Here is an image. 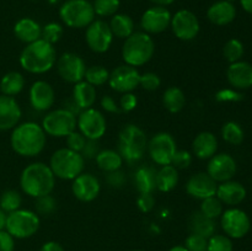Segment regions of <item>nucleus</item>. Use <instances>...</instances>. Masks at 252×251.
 I'll return each mask as SVG.
<instances>
[{
	"label": "nucleus",
	"mask_w": 252,
	"mask_h": 251,
	"mask_svg": "<svg viewBox=\"0 0 252 251\" xmlns=\"http://www.w3.org/2000/svg\"><path fill=\"white\" fill-rule=\"evenodd\" d=\"M12 150L22 157H38L47 144V134L37 122L19 123L10 135Z\"/></svg>",
	"instance_id": "1"
},
{
	"label": "nucleus",
	"mask_w": 252,
	"mask_h": 251,
	"mask_svg": "<svg viewBox=\"0 0 252 251\" xmlns=\"http://www.w3.org/2000/svg\"><path fill=\"white\" fill-rule=\"evenodd\" d=\"M57 49L54 44L39 38L26 44L19 57V63L25 71L34 75L48 73L56 66Z\"/></svg>",
	"instance_id": "2"
},
{
	"label": "nucleus",
	"mask_w": 252,
	"mask_h": 251,
	"mask_svg": "<svg viewBox=\"0 0 252 251\" xmlns=\"http://www.w3.org/2000/svg\"><path fill=\"white\" fill-rule=\"evenodd\" d=\"M56 176L51 167L42 161L27 165L20 175V187L22 192L32 198L52 194L56 187Z\"/></svg>",
	"instance_id": "3"
},
{
	"label": "nucleus",
	"mask_w": 252,
	"mask_h": 251,
	"mask_svg": "<svg viewBox=\"0 0 252 251\" xmlns=\"http://www.w3.org/2000/svg\"><path fill=\"white\" fill-rule=\"evenodd\" d=\"M155 53V42L150 34L134 31L125 39L122 46V59L125 64L138 68L149 63Z\"/></svg>",
	"instance_id": "4"
},
{
	"label": "nucleus",
	"mask_w": 252,
	"mask_h": 251,
	"mask_svg": "<svg viewBox=\"0 0 252 251\" xmlns=\"http://www.w3.org/2000/svg\"><path fill=\"white\" fill-rule=\"evenodd\" d=\"M148 148V138L144 130L137 125H126L118 134V150L128 164H135L144 157Z\"/></svg>",
	"instance_id": "5"
},
{
	"label": "nucleus",
	"mask_w": 252,
	"mask_h": 251,
	"mask_svg": "<svg viewBox=\"0 0 252 251\" xmlns=\"http://www.w3.org/2000/svg\"><path fill=\"white\" fill-rule=\"evenodd\" d=\"M48 166L51 167L56 179L73 181L85 170V159L81 153L74 152L65 147L57 149L51 155Z\"/></svg>",
	"instance_id": "6"
},
{
	"label": "nucleus",
	"mask_w": 252,
	"mask_h": 251,
	"mask_svg": "<svg viewBox=\"0 0 252 251\" xmlns=\"http://www.w3.org/2000/svg\"><path fill=\"white\" fill-rule=\"evenodd\" d=\"M95 16L93 4L88 0H66L59 9V17L70 29H86Z\"/></svg>",
	"instance_id": "7"
},
{
	"label": "nucleus",
	"mask_w": 252,
	"mask_h": 251,
	"mask_svg": "<svg viewBox=\"0 0 252 251\" xmlns=\"http://www.w3.org/2000/svg\"><path fill=\"white\" fill-rule=\"evenodd\" d=\"M41 226V218L34 211L17 209L7 214L5 230L14 239H29L37 234Z\"/></svg>",
	"instance_id": "8"
},
{
	"label": "nucleus",
	"mask_w": 252,
	"mask_h": 251,
	"mask_svg": "<svg viewBox=\"0 0 252 251\" xmlns=\"http://www.w3.org/2000/svg\"><path fill=\"white\" fill-rule=\"evenodd\" d=\"M41 126L49 137L65 138L76 129V115L65 107L48 111Z\"/></svg>",
	"instance_id": "9"
},
{
	"label": "nucleus",
	"mask_w": 252,
	"mask_h": 251,
	"mask_svg": "<svg viewBox=\"0 0 252 251\" xmlns=\"http://www.w3.org/2000/svg\"><path fill=\"white\" fill-rule=\"evenodd\" d=\"M176 150V140L169 132H159L148 140V154L152 161L159 166L171 164Z\"/></svg>",
	"instance_id": "10"
},
{
	"label": "nucleus",
	"mask_w": 252,
	"mask_h": 251,
	"mask_svg": "<svg viewBox=\"0 0 252 251\" xmlns=\"http://www.w3.org/2000/svg\"><path fill=\"white\" fill-rule=\"evenodd\" d=\"M76 128L86 139L100 140L107 130V121L101 111L91 107L76 116Z\"/></svg>",
	"instance_id": "11"
},
{
	"label": "nucleus",
	"mask_w": 252,
	"mask_h": 251,
	"mask_svg": "<svg viewBox=\"0 0 252 251\" xmlns=\"http://www.w3.org/2000/svg\"><path fill=\"white\" fill-rule=\"evenodd\" d=\"M57 71L62 80L68 84H76L84 80L86 71V63L84 58L74 52H64L57 58Z\"/></svg>",
	"instance_id": "12"
},
{
	"label": "nucleus",
	"mask_w": 252,
	"mask_h": 251,
	"mask_svg": "<svg viewBox=\"0 0 252 251\" xmlns=\"http://www.w3.org/2000/svg\"><path fill=\"white\" fill-rule=\"evenodd\" d=\"M113 33L110 25L103 20H94L85 31V42L91 52L97 54L110 51L113 43Z\"/></svg>",
	"instance_id": "13"
},
{
	"label": "nucleus",
	"mask_w": 252,
	"mask_h": 251,
	"mask_svg": "<svg viewBox=\"0 0 252 251\" xmlns=\"http://www.w3.org/2000/svg\"><path fill=\"white\" fill-rule=\"evenodd\" d=\"M220 225L226 236L230 239H241L250 231L251 220L245 211L230 207L220 216Z\"/></svg>",
	"instance_id": "14"
},
{
	"label": "nucleus",
	"mask_w": 252,
	"mask_h": 251,
	"mask_svg": "<svg viewBox=\"0 0 252 251\" xmlns=\"http://www.w3.org/2000/svg\"><path fill=\"white\" fill-rule=\"evenodd\" d=\"M140 73L138 68L128 64H121L110 71L108 85L113 91L120 94L133 93L139 88Z\"/></svg>",
	"instance_id": "15"
},
{
	"label": "nucleus",
	"mask_w": 252,
	"mask_h": 251,
	"mask_svg": "<svg viewBox=\"0 0 252 251\" xmlns=\"http://www.w3.org/2000/svg\"><path fill=\"white\" fill-rule=\"evenodd\" d=\"M170 27H171L175 37L184 42H189L196 38L201 30L198 17L191 10L187 9L179 10L171 17Z\"/></svg>",
	"instance_id": "16"
},
{
	"label": "nucleus",
	"mask_w": 252,
	"mask_h": 251,
	"mask_svg": "<svg viewBox=\"0 0 252 251\" xmlns=\"http://www.w3.org/2000/svg\"><path fill=\"white\" fill-rule=\"evenodd\" d=\"M171 12L165 6H155L149 7L145 10L144 14L140 19V27L143 32L148 34H159L166 31L171 24Z\"/></svg>",
	"instance_id": "17"
},
{
	"label": "nucleus",
	"mask_w": 252,
	"mask_h": 251,
	"mask_svg": "<svg viewBox=\"0 0 252 251\" xmlns=\"http://www.w3.org/2000/svg\"><path fill=\"white\" fill-rule=\"evenodd\" d=\"M236 170H238V165H236L235 159L231 157L228 153H217L216 155L208 160V165H207V174L217 182L229 181L233 180L235 176Z\"/></svg>",
	"instance_id": "18"
},
{
	"label": "nucleus",
	"mask_w": 252,
	"mask_h": 251,
	"mask_svg": "<svg viewBox=\"0 0 252 251\" xmlns=\"http://www.w3.org/2000/svg\"><path fill=\"white\" fill-rule=\"evenodd\" d=\"M100 192V180L90 172L84 171L71 181V193L80 202L90 203L97 198Z\"/></svg>",
	"instance_id": "19"
},
{
	"label": "nucleus",
	"mask_w": 252,
	"mask_h": 251,
	"mask_svg": "<svg viewBox=\"0 0 252 251\" xmlns=\"http://www.w3.org/2000/svg\"><path fill=\"white\" fill-rule=\"evenodd\" d=\"M31 107L38 112H48L56 102V91L46 80H36L29 90Z\"/></svg>",
	"instance_id": "20"
},
{
	"label": "nucleus",
	"mask_w": 252,
	"mask_h": 251,
	"mask_svg": "<svg viewBox=\"0 0 252 251\" xmlns=\"http://www.w3.org/2000/svg\"><path fill=\"white\" fill-rule=\"evenodd\" d=\"M218 184L207 172L201 171L192 175L186 182V193L192 198L202 201L208 197L216 196Z\"/></svg>",
	"instance_id": "21"
},
{
	"label": "nucleus",
	"mask_w": 252,
	"mask_h": 251,
	"mask_svg": "<svg viewBox=\"0 0 252 251\" xmlns=\"http://www.w3.org/2000/svg\"><path fill=\"white\" fill-rule=\"evenodd\" d=\"M22 111L15 97L0 95V130H12L20 123Z\"/></svg>",
	"instance_id": "22"
},
{
	"label": "nucleus",
	"mask_w": 252,
	"mask_h": 251,
	"mask_svg": "<svg viewBox=\"0 0 252 251\" xmlns=\"http://www.w3.org/2000/svg\"><path fill=\"white\" fill-rule=\"evenodd\" d=\"M226 79L231 88L239 91L252 88V64L244 61L231 63L226 70Z\"/></svg>",
	"instance_id": "23"
},
{
	"label": "nucleus",
	"mask_w": 252,
	"mask_h": 251,
	"mask_svg": "<svg viewBox=\"0 0 252 251\" xmlns=\"http://www.w3.org/2000/svg\"><path fill=\"white\" fill-rule=\"evenodd\" d=\"M218 152V138L209 130L199 132L192 142V154L201 160H209Z\"/></svg>",
	"instance_id": "24"
},
{
	"label": "nucleus",
	"mask_w": 252,
	"mask_h": 251,
	"mask_svg": "<svg viewBox=\"0 0 252 251\" xmlns=\"http://www.w3.org/2000/svg\"><path fill=\"white\" fill-rule=\"evenodd\" d=\"M216 196L223 204L229 207H236L246 198V188L243 184L234 180L220 182L217 187Z\"/></svg>",
	"instance_id": "25"
},
{
	"label": "nucleus",
	"mask_w": 252,
	"mask_h": 251,
	"mask_svg": "<svg viewBox=\"0 0 252 251\" xmlns=\"http://www.w3.org/2000/svg\"><path fill=\"white\" fill-rule=\"evenodd\" d=\"M207 17L216 26H226L235 20L236 9L233 2L220 0L209 6Z\"/></svg>",
	"instance_id": "26"
},
{
	"label": "nucleus",
	"mask_w": 252,
	"mask_h": 251,
	"mask_svg": "<svg viewBox=\"0 0 252 251\" xmlns=\"http://www.w3.org/2000/svg\"><path fill=\"white\" fill-rule=\"evenodd\" d=\"M97 98V91L95 86L89 84L88 81L81 80L79 83L74 84L73 91H71V100L78 106L80 112L83 110L94 107Z\"/></svg>",
	"instance_id": "27"
},
{
	"label": "nucleus",
	"mask_w": 252,
	"mask_h": 251,
	"mask_svg": "<svg viewBox=\"0 0 252 251\" xmlns=\"http://www.w3.org/2000/svg\"><path fill=\"white\" fill-rule=\"evenodd\" d=\"M14 34L22 43H32L42 37V26L31 17H22L15 24Z\"/></svg>",
	"instance_id": "28"
},
{
	"label": "nucleus",
	"mask_w": 252,
	"mask_h": 251,
	"mask_svg": "<svg viewBox=\"0 0 252 251\" xmlns=\"http://www.w3.org/2000/svg\"><path fill=\"white\" fill-rule=\"evenodd\" d=\"M157 170L149 165H142L134 172V185L139 193H154L157 189Z\"/></svg>",
	"instance_id": "29"
},
{
	"label": "nucleus",
	"mask_w": 252,
	"mask_h": 251,
	"mask_svg": "<svg viewBox=\"0 0 252 251\" xmlns=\"http://www.w3.org/2000/svg\"><path fill=\"white\" fill-rule=\"evenodd\" d=\"M180 181L179 170L176 167L170 165H164L160 166L159 170H157V177H155V182H157V189L160 192H171L172 189L176 188Z\"/></svg>",
	"instance_id": "30"
},
{
	"label": "nucleus",
	"mask_w": 252,
	"mask_h": 251,
	"mask_svg": "<svg viewBox=\"0 0 252 251\" xmlns=\"http://www.w3.org/2000/svg\"><path fill=\"white\" fill-rule=\"evenodd\" d=\"M189 228L192 234L209 239L213 234H216V221L202 214L199 211H196L189 217Z\"/></svg>",
	"instance_id": "31"
},
{
	"label": "nucleus",
	"mask_w": 252,
	"mask_h": 251,
	"mask_svg": "<svg viewBox=\"0 0 252 251\" xmlns=\"http://www.w3.org/2000/svg\"><path fill=\"white\" fill-rule=\"evenodd\" d=\"M95 161L98 169L105 172V174H107V172L122 169L125 160H123V157H121L117 150L103 149L100 150L98 154L96 155Z\"/></svg>",
	"instance_id": "32"
},
{
	"label": "nucleus",
	"mask_w": 252,
	"mask_h": 251,
	"mask_svg": "<svg viewBox=\"0 0 252 251\" xmlns=\"http://www.w3.org/2000/svg\"><path fill=\"white\" fill-rule=\"evenodd\" d=\"M25 85H26V80L20 71H9L0 80V91H1V95L15 97L22 93Z\"/></svg>",
	"instance_id": "33"
},
{
	"label": "nucleus",
	"mask_w": 252,
	"mask_h": 251,
	"mask_svg": "<svg viewBox=\"0 0 252 251\" xmlns=\"http://www.w3.org/2000/svg\"><path fill=\"white\" fill-rule=\"evenodd\" d=\"M162 105L170 113H179L186 106V95L179 86H169L162 94Z\"/></svg>",
	"instance_id": "34"
},
{
	"label": "nucleus",
	"mask_w": 252,
	"mask_h": 251,
	"mask_svg": "<svg viewBox=\"0 0 252 251\" xmlns=\"http://www.w3.org/2000/svg\"><path fill=\"white\" fill-rule=\"evenodd\" d=\"M110 29L112 31L113 37L126 39L134 32V21L129 15L116 14L113 15L110 21Z\"/></svg>",
	"instance_id": "35"
},
{
	"label": "nucleus",
	"mask_w": 252,
	"mask_h": 251,
	"mask_svg": "<svg viewBox=\"0 0 252 251\" xmlns=\"http://www.w3.org/2000/svg\"><path fill=\"white\" fill-rule=\"evenodd\" d=\"M221 137L228 144L240 145L244 142L245 133L243 127L235 121H229L221 127Z\"/></svg>",
	"instance_id": "36"
},
{
	"label": "nucleus",
	"mask_w": 252,
	"mask_h": 251,
	"mask_svg": "<svg viewBox=\"0 0 252 251\" xmlns=\"http://www.w3.org/2000/svg\"><path fill=\"white\" fill-rule=\"evenodd\" d=\"M108 78H110V70L106 66L95 64V65H90L86 68L84 80L97 88V86H103L105 84H107Z\"/></svg>",
	"instance_id": "37"
},
{
	"label": "nucleus",
	"mask_w": 252,
	"mask_h": 251,
	"mask_svg": "<svg viewBox=\"0 0 252 251\" xmlns=\"http://www.w3.org/2000/svg\"><path fill=\"white\" fill-rule=\"evenodd\" d=\"M224 204L221 203L220 199L217 196L208 197V198H204L201 201V206H199V212L202 214H204L208 218L216 220L217 218H220V216L223 214Z\"/></svg>",
	"instance_id": "38"
},
{
	"label": "nucleus",
	"mask_w": 252,
	"mask_h": 251,
	"mask_svg": "<svg viewBox=\"0 0 252 251\" xmlns=\"http://www.w3.org/2000/svg\"><path fill=\"white\" fill-rule=\"evenodd\" d=\"M22 197L16 189H6L0 196V208L7 214L21 208Z\"/></svg>",
	"instance_id": "39"
},
{
	"label": "nucleus",
	"mask_w": 252,
	"mask_h": 251,
	"mask_svg": "<svg viewBox=\"0 0 252 251\" xmlns=\"http://www.w3.org/2000/svg\"><path fill=\"white\" fill-rule=\"evenodd\" d=\"M244 52H245V48H244L243 42L238 38L229 39V41L225 42L223 47V57L230 64L241 61Z\"/></svg>",
	"instance_id": "40"
},
{
	"label": "nucleus",
	"mask_w": 252,
	"mask_h": 251,
	"mask_svg": "<svg viewBox=\"0 0 252 251\" xmlns=\"http://www.w3.org/2000/svg\"><path fill=\"white\" fill-rule=\"evenodd\" d=\"M34 212L38 214L39 217H47L53 214L54 212L58 208V203H57V199L54 198L52 194H46V196L38 197V198H34Z\"/></svg>",
	"instance_id": "41"
},
{
	"label": "nucleus",
	"mask_w": 252,
	"mask_h": 251,
	"mask_svg": "<svg viewBox=\"0 0 252 251\" xmlns=\"http://www.w3.org/2000/svg\"><path fill=\"white\" fill-rule=\"evenodd\" d=\"M120 0H95L93 4L95 15L101 17L113 16L120 9Z\"/></svg>",
	"instance_id": "42"
},
{
	"label": "nucleus",
	"mask_w": 252,
	"mask_h": 251,
	"mask_svg": "<svg viewBox=\"0 0 252 251\" xmlns=\"http://www.w3.org/2000/svg\"><path fill=\"white\" fill-rule=\"evenodd\" d=\"M207 251H234V244L225 234H213L208 239Z\"/></svg>",
	"instance_id": "43"
},
{
	"label": "nucleus",
	"mask_w": 252,
	"mask_h": 251,
	"mask_svg": "<svg viewBox=\"0 0 252 251\" xmlns=\"http://www.w3.org/2000/svg\"><path fill=\"white\" fill-rule=\"evenodd\" d=\"M64 33V29L58 22H49L42 27V39L51 44L58 43Z\"/></svg>",
	"instance_id": "44"
},
{
	"label": "nucleus",
	"mask_w": 252,
	"mask_h": 251,
	"mask_svg": "<svg viewBox=\"0 0 252 251\" xmlns=\"http://www.w3.org/2000/svg\"><path fill=\"white\" fill-rule=\"evenodd\" d=\"M192 161H193V154L191 152L184 149H177L174 157H172L171 165L176 167L177 170H186L191 166Z\"/></svg>",
	"instance_id": "45"
},
{
	"label": "nucleus",
	"mask_w": 252,
	"mask_h": 251,
	"mask_svg": "<svg viewBox=\"0 0 252 251\" xmlns=\"http://www.w3.org/2000/svg\"><path fill=\"white\" fill-rule=\"evenodd\" d=\"M139 86L145 91H155L161 86V79L157 73L147 71V73L140 74Z\"/></svg>",
	"instance_id": "46"
},
{
	"label": "nucleus",
	"mask_w": 252,
	"mask_h": 251,
	"mask_svg": "<svg viewBox=\"0 0 252 251\" xmlns=\"http://www.w3.org/2000/svg\"><path fill=\"white\" fill-rule=\"evenodd\" d=\"M214 98L218 102H239L244 98V95L240 93L239 90L233 88H225V89H220L214 95Z\"/></svg>",
	"instance_id": "47"
},
{
	"label": "nucleus",
	"mask_w": 252,
	"mask_h": 251,
	"mask_svg": "<svg viewBox=\"0 0 252 251\" xmlns=\"http://www.w3.org/2000/svg\"><path fill=\"white\" fill-rule=\"evenodd\" d=\"M207 244H208V239L191 233L185 240L184 246L189 251H207Z\"/></svg>",
	"instance_id": "48"
},
{
	"label": "nucleus",
	"mask_w": 252,
	"mask_h": 251,
	"mask_svg": "<svg viewBox=\"0 0 252 251\" xmlns=\"http://www.w3.org/2000/svg\"><path fill=\"white\" fill-rule=\"evenodd\" d=\"M86 140H88V139H86V138L84 137V135L81 134V133L79 132L78 129H75L74 132H71L70 134L66 135V137H65L66 148L74 150V152L81 153V150H83L84 145H85V143H86Z\"/></svg>",
	"instance_id": "49"
},
{
	"label": "nucleus",
	"mask_w": 252,
	"mask_h": 251,
	"mask_svg": "<svg viewBox=\"0 0 252 251\" xmlns=\"http://www.w3.org/2000/svg\"><path fill=\"white\" fill-rule=\"evenodd\" d=\"M118 105H120L121 112L129 113L132 111H134L138 106V97L135 96V94L133 93H126L121 94L120 101H118Z\"/></svg>",
	"instance_id": "50"
},
{
	"label": "nucleus",
	"mask_w": 252,
	"mask_h": 251,
	"mask_svg": "<svg viewBox=\"0 0 252 251\" xmlns=\"http://www.w3.org/2000/svg\"><path fill=\"white\" fill-rule=\"evenodd\" d=\"M106 182L112 188H121L127 182V177H126V174L122 171V169H120L112 172H107L106 174Z\"/></svg>",
	"instance_id": "51"
},
{
	"label": "nucleus",
	"mask_w": 252,
	"mask_h": 251,
	"mask_svg": "<svg viewBox=\"0 0 252 251\" xmlns=\"http://www.w3.org/2000/svg\"><path fill=\"white\" fill-rule=\"evenodd\" d=\"M137 207L142 213H149L155 207V197L153 193H139L137 198Z\"/></svg>",
	"instance_id": "52"
},
{
	"label": "nucleus",
	"mask_w": 252,
	"mask_h": 251,
	"mask_svg": "<svg viewBox=\"0 0 252 251\" xmlns=\"http://www.w3.org/2000/svg\"><path fill=\"white\" fill-rule=\"evenodd\" d=\"M100 144H98V140H86L85 145H84L83 150H81V155L84 157V159H95L96 155L100 152Z\"/></svg>",
	"instance_id": "53"
},
{
	"label": "nucleus",
	"mask_w": 252,
	"mask_h": 251,
	"mask_svg": "<svg viewBox=\"0 0 252 251\" xmlns=\"http://www.w3.org/2000/svg\"><path fill=\"white\" fill-rule=\"evenodd\" d=\"M100 105H101V108H102L103 111H106V112L121 113L120 105H118L117 101H116L111 95L102 96V98H101L100 101Z\"/></svg>",
	"instance_id": "54"
},
{
	"label": "nucleus",
	"mask_w": 252,
	"mask_h": 251,
	"mask_svg": "<svg viewBox=\"0 0 252 251\" xmlns=\"http://www.w3.org/2000/svg\"><path fill=\"white\" fill-rule=\"evenodd\" d=\"M0 251H15V239L6 230H0Z\"/></svg>",
	"instance_id": "55"
},
{
	"label": "nucleus",
	"mask_w": 252,
	"mask_h": 251,
	"mask_svg": "<svg viewBox=\"0 0 252 251\" xmlns=\"http://www.w3.org/2000/svg\"><path fill=\"white\" fill-rule=\"evenodd\" d=\"M39 251H65L63 246L57 241H47L41 246Z\"/></svg>",
	"instance_id": "56"
},
{
	"label": "nucleus",
	"mask_w": 252,
	"mask_h": 251,
	"mask_svg": "<svg viewBox=\"0 0 252 251\" xmlns=\"http://www.w3.org/2000/svg\"><path fill=\"white\" fill-rule=\"evenodd\" d=\"M6 219H7V213L0 208V230H5V226H6Z\"/></svg>",
	"instance_id": "57"
},
{
	"label": "nucleus",
	"mask_w": 252,
	"mask_h": 251,
	"mask_svg": "<svg viewBox=\"0 0 252 251\" xmlns=\"http://www.w3.org/2000/svg\"><path fill=\"white\" fill-rule=\"evenodd\" d=\"M240 4L246 12L252 15V0H240Z\"/></svg>",
	"instance_id": "58"
},
{
	"label": "nucleus",
	"mask_w": 252,
	"mask_h": 251,
	"mask_svg": "<svg viewBox=\"0 0 252 251\" xmlns=\"http://www.w3.org/2000/svg\"><path fill=\"white\" fill-rule=\"evenodd\" d=\"M152 2H154L155 5H158V6H165L166 7L167 5H171L172 2L175 1V0H150Z\"/></svg>",
	"instance_id": "59"
},
{
	"label": "nucleus",
	"mask_w": 252,
	"mask_h": 251,
	"mask_svg": "<svg viewBox=\"0 0 252 251\" xmlns=\"http://www.w3.org/2000/svg\"><path fill=\"white\" fill-rule=\"evenodd\" d=\"M169 251H189L184 245H176V246H172Z\"/></svg>",
	"instance_id": "60"
},
{
	"label": "nucleus",
	"mask_w": 252,
	"mask_h": 251,
	"mask_svg": "<svg viewBox=\"0 0 252 251\" xmlns=\"http://www.w3.org/2000/svg\"><path fill=\"white\" fill-rule=\"evenodd\" d=\"M132 251H144V250H139V249H137V250H132Z\"/></svg>",
	"instance_id": "61"
},
{
	"label": "nucleus",
	"mask_w": 252,
	"mask_h": 251,
	"mask_svg": "<svg viewBox=\"0 0 252 251\" xmlns=\"http://www.w3.org/2000/svg\"><path fill=\"white\" fill-rule=\"evenodd\" d=\"M226 1H230V2H233V1H235V0H226Z\"/></svg>",
	"instance_id": "62"
}]
</instances>
